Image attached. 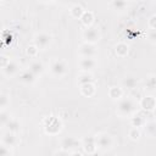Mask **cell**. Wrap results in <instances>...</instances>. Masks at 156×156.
Wrapping results in <instances>:
<instances>
[{
	"mask_svg": "<svg viewBox=\"0 0 156 156\" xmlns=\"http://www.w3.org/2000/svg\"><path fill=\"white\" fill-rule=\"evenodd\" d=\"M0 58H1V69H2V68H5V67L10 63V61H11V60H10L6 55H1V57H0Z\"/></svg>",
	"mask_w": 156,
	"mask_h": 156,
	"instance_id": "obj_34",
	"label": "cell"
},
{
	"mask_svg": "<svg viewBox=\"0 0 156 156\" xmlns=\"http://www.w3.org/2000/svg\"><path fill=\"white\" fill-rule=\"evenodd\" d=\"M50 72L55 77H62L67 72V65L62 60H54L50 65Z\"/></svg>",
	"mask_w": 156,
	"mask_h": 156,
	"instance_id": "obj_5",
	"label": "cell"
},
{
	"mask_svg": "<svg viewBox=\"0 0 156 156\" xmlns=\"http://www.w3.org/2000/svg\"><path fill=\"white\" fill-rule=\"evenodd\" d=\"M78 65L82 72H90L96 67V60L95 57H80Z\"/></svg>",
	"mask_w": 156,
	"mask_h": 156,
	"instance_id": "obj_9",
	"label": "cell"
},
{
	"mask_svg": "<svg viewBox=\"0 0 156 156\" xmlns=\"http://www.w3.org/2000/svg\"><path fill=\"white\" fill-rule=\"evenodd\" d=\"M110 5H111V7H112L113 10H124V9L128 6L127 1H122V0H115V1H111Z\"/></svg>",
	"mask_w": 156,
	"mask_h": 156,
	"instance_id": "obj_27",
	"label": "cell"
},
{
	"mask_svg": "<svg viewBox=\"0 0 156 156\" xmlns=\"http://www.w3.org/2000/svg\"><path fill=\"white\" fill-rule=\"evenodd\" d=\"M147 26L151 30H156V15H152L147 20Z\"/></svg>",
	"mask_w": 156,
	"mask_h": 156,
	"instance_id": "obj_32",
	"label": "cell"
},
{
	"mask_svg": "<svg viewBox=\"0 0 156 156\" xmlns=\"http://www.w3.org/2000/svg\"><path fill=\"white\" fill-rule=\"evenodd\" d=\"M62 129V122L54 116H50L44 119V130L49 135H56Z\"/></svg>",
	"mask_w": 156,
	"mask_h": 156,
	"instance_id": "obj_2",
	"label": "cell"
},
{
	"mask_svg": "<svg viewBox=\"0 0 156 156\" xmlns=\"http://www.w3.org/2000/svg\"><path fill=\"white\" fill-rule=\"evenodd\" d=\"M51 39H52L51 35L48 34V33H44V32L37 33V34L34 35V38H33V44H34L39 50H44V49H46V48L50 45Z\"/></svg>",
	"mask_w": 156,
	"mask_h": 156,
	"instance_id": "obj_4",
	"label": "cell"
},
{
	"mask_svg": "<svg viewBox=\"0 0 156 156\" xmlns=\"http://www.w3.org/2000/svg\"><path fill=\"white\" fill-rule=\"evenodd\" d=\"M84 9L82 7V5H79V4H73L71 7H69V15L73 17V18H78V20H80V17L83 16V13H84Z\"/></svg>",
	"mask_w": 156,
	"mask_h": 156,
	"instance_id": "obj_18",
	"label": "cell"
},
{
	"mask_svg": "<svg viewBox=\"0 0 156 156\" xmlns=\"http://www.w3.org/2000/svg\"><path fill=\"white\" fill-rule=\"evenodd\" d=\"M108 96L112 100H121L123 96V89L119 87H111L108 89Z\"/></svg>",
	"mask_w": 156,
	"mask_h": 156,
	"instance_id": "obj_19",
	"label": "cell"
},
{
	"mask_svg": "<svg viewBox=\"0 0 156 156\" xmlns=\"http://www.w3.org/2000/svg\"><path fill=\"white\" fill-rule=\"evenodd\" d=\"M147 38H149V40H150L151 43L156 44V30H150Z\"/></svg>",
	"mask_w": 156,
	"mask_h": 156,
	"instance_id": "obj_35",
	"label": "cell"
},
{
	"mask_svg": "<svg viewBox=\"0 0 156 156\" xmlns=\"http://www.w3.org/2000/svg\"><path fill=\"white\" fill-rule=\"evenodd\" d=\"M78 54L80 55V57H95L98 54V50L94 44L83 43L78 48Z\"/></svg>",
	"mask_w": 156,
	"mask_h": 156,
	"instance_id": "obj_7",
	"label": "cell"
},
{
	"mask_svg": "<svg viewBox=\"0 0 156 156\" xmlns=\"http://www.w3.org/2000/svg\"><path fill=\"white\" fill-rule=\"evenodd\" d=\"M135 111V102L130 98H123L118 100L117 105V113L122 117H128L132 116Z\"/></svg>",
	"mask_w": 156,
	"mask_h": 156,
	"instance_id": "obj_1",
	"label": "cell"
},
{
	"mask_svg": "<svg viewBox=\"0 0 156 156\" xmlns=\"http://www.w3.org/2000/svg\"><path fill=\"white\" fill-rule=\"evenodd\" d=\"M128 52H129V45H128L127 43L121 41V43L116 44V46H115V54H116L118 57L123 58V57H126V56L128 55Z\"/></svg>",
	"mask_w": 156,
	"mask_h": 156,
	"instance_id": "obj_14",
	"label": "cell"
},
{
	"mask_svg": "<svg viewBox=\"0 0 156 156\" xmlns=\"http://www.w3.org/2000/svg\"><path fill=\"white\" fill-rule=\"evenodd\" d=\"M9 104H10L9 96H7L6 94H1V96H0V106H1V108L5 110V107H6Z\"/></svg>",
	"mask_w": 156,
	"mask_h": 156,
	"instance_id": "obj_31",
	"label": "cell"
},
{
	"mask_svg": "<svg viewBox=\"0 0 156 156\" xmlns=\"http://www.w3.org/2000/svg\"><path fill=\"white\" fill-rule=\"evenodd\" d=\"M71 156H83V154L79 151H73V152H71Z\"/></svg>",
	"mask_w": 156,
	"mask_h": 156,
	"instance_id": "obj_37",
	"label": "cell"
},
{
	"mask_svg": "<svg viewBox=\"0 0 156 156\" xmlns=\"http://www.w3.org/2000/svg\"><path fill=\"white\" fill-rule=\"evenodd\" d=\"M28 69H29L30 72H33L35 76H39V74H41L43 71H44V65H43L40 61H33V62L29 65Z\"/></svg>",
	"mask_w": 156,
	"mask_h": 156,
	"instance_id": "obj_20",
	"label": "cell"
},
{
	"mask_svg": "<svg viewBox=\"0 0 156 156\" xmlns=\"http://www.w3.org/2000/svg\"><path fill=\"white\" fill-rule=\"evenodd\" d=\"M54 156H71V154H68V151H65V150H60V151H56Z\"/></svg>",
	"mask_w": 156,
	"mask_h": 156,
	"instance_id": "obj_36",
	"label": "cell"
},
{
	"mask_svg": "<svg viewBox=\"0 0 156 156\" xmlns=\"http://www.w3.org/2000/svg\"><path fill=\"white\" fill-rule=\"evenodd\" d=\"M1 144L11 147V146H15L17 144V136H16V133H11V132H7L2 135V139H1Z\"/></svg>",
	"mask_w": 156,
	"mask_h": 156,
	"instance_id": "obj_13",
	"label": "cell"
},
{
	"mask_svg": "<svg viewBox=\"0 0 156 156\" xmlns=\"http://www.w3.org/2000/svg\"><path fill=\"white\" fill-rule=\"evenodd\" d=\"M0 156H11V150L9 146L1 144V147H0Z\"/></svg>",
	"mask_w": 156,
	"mask_h": 156,
	"instance_id": "obj_33",
	"label": "cell"
},
{
	"mask_svg": "<svg viewBox=\"0 0 156 156\" xmlns=\"http://www.w3.org/2000/svg\"><path fill=\"white\" fill-rule=\"evenodd\" d=\"M139 105H140V107H141L144 111H146V112H152V111L156 110V99H155V96H152V95H146V96L141 98Z\"/></svg>",
	"mask_w": 156,
	"mask_h": 156,
	"instance_id": "obj_8",
	"label": "cell"
},
{
	"mask_svg": "<svg viewBox=\"0 0 156 156\" xmlns=\"http://www.w3.org/2000/svg\"><path fill=\"white\" fill-rule=\"evenodd\" d=\"M10 119H11V118H10V115H9L5 110H2L1 113H0V121H1V124H2V126H6L7 122H9Z\"/></svg>",
	"mask_w": 156,
	"mask_h": 156,
	"instance_id": "obj_30",
	"label": "cell"
},
{
	"mask_svg": "<svg viewBox=\"0 0 156 156\" xmlns=\"http://www.w3.org/2000/svg\"><path fill=\"white\" fill-rule=\"evenodd\" d=\"M18 68H20V66L17 65V62L10 61V63L5 68H2V73L5 76H7V77H12V76H15L18 72Z\"/></svg>",
	"mask_w": 156,
	"mask_h": 156,
	"instance_id": "obj_15",
	"label": "cell"
},
{
	"mask_svg": "<svg viewBox=\"0 0 156 156\" xmlns=\"http://www.w3.org/2000/svg\"><path fill=\"white\" fill-rule=\"evenodd\" d=\"M38 51H39V49H38L34 44L29 45V46L27 48V50H26V52H27V55H28L29 57H35V56L38 55Z\"/></svg>",
	"mask_w": 156,
	"mask_h": 156,
	"instance_id": "obj_29",
	"label": "cell"
},
{
	"mask_svg": "<svg viewBox=\"0 0 156 156\" xmlns=\"http://www.w3.org/2000/svg\"><path fill=\"white\" fill-rule=\"evenodd\" d=\"M80 94L85 98H91L94 96L95 91H96V88H95V84L94 83H87V84H83L80 85Z\"/></svg>",
	"mask_w": 156,
	"mask_h": 156,
	"instance_id": "obj_12",
	"label": "cell"
},
{
	"mask_svg": "<svg viewBox=\"0 0 156 156\" xmlns=\"http://www.w3.org/2000/svg\"><path fill=\"white\" fill-rule=\"evenodd\" d=\"M6 127H7V130L11 132V133H17V132L20 130V123H18V121L15 119V118H11V119L7 122Z\"/></svg>",
	"mask_w": 156,
	"mask_h": 156,
	"instance_id": "obj_25",
	"label": "cell"
},
{
	"mask_svg": "<svg viewBox=\"0 0 156 156\" xmlns=\"http://www.w3.org/2000/svg\"><path fill=\"white\" fill-rule=\"evenodd\" d=\"M130 122H132V126L135 127V128H139V127H143L146 124V121L144 118L143 115H134L132 118H130Z\"/></svg>",
	"mask_w": 156,
	"mask_h": 156,
	"instance_id": "obj_21",
	"label": "cell"
},
{
	"mask_svg": "<svg viewBox=\"0 0 156 156\" xmlns=\"http://www.w3.org/2000/svg\"><path fill=\"white\" fill-rule=\"evenodd\" d=\"M35 79H37V76L33 72H30L29 69L22 72L21 76H20V80L23 82V83H26V84H32V83L35 82Z\"/></svg>",
	"mask_w": 156,
	"mask_h": 156,
	"instance_id": "obj_17",
	"label": "cell"
},
{
	"mask_svg": "<svg viewBox=\"0 0 156 156\" xmlns=\"http://www.w3.org/2000/svg\"><path fill=\"white\" fill-rule=\"evenodd\" d=\"M128 136H129V139H132V140L136 141V140H139V139H140V136H141V132H140V129H139V128L133 127V128H130V129H129V132H128Z\"/></svg>",
	"mask_w": 156,
	"mask_h": 156,
	"instance_id": "obj_26",
	"label": "cell"
},
{
	"mask_svg": "<svg viewBox=\"0 0 156 156\" xmlns=\"http://www.w3.org/2000/svg\"><path fill=\"white\" fill-rule=\"evenodd\" d=\"M145 129L147 132V134L150 135H156V121H152V122H149L145 124Z\"/></svg>",
	"mask_w": 156,
	"mask_h": 156,
	"instance_id": "obj_28",
	"label": "cell"
},
{
	"mask_svg": "<svg viewBox=\"0 0 156 156\" xmlns=\"http://www.w3.org/2000/svg\"><path fill=\"white\" fill-rule=\"evenodd\" d=\"M136 84H138V79L134 77H127L122 82L123 88H127V89H134L136 87Z\"/></svg>",
	"mask_w": 156,
	"mask_h": 156,
	"instance_id": "obj_23",
	"label": "cell"
},
{
	"mask_svg": "<svg viewBox=\"0 0 156 156\" xmlns=\"http://www.w3.org/2000/svg\"><path fill=\"white\" fill-rule=\"evenodd\" d=\"M79 144H80L79 140H77L74 136H67L61 140V150H65V151L74 150L76 147L79 146Z\"/></svg>",
	"mask_w": 156,
	"mask_h": 156,
	"instance_id": "obj_11",
	"label": "cell"
},
{
	"mask_svg": "<svg viewBox=\"0 0 156 156\" xmlns=\"http://www.w3.org/2000/svg\"><path fill=\"white\" fill-rule=\"evenodd\" d=\"M80 22H82L83 26H85V28L87 27H91L93 22H94V13L91 11H89V10H85L83 16L80 17Z\"/></svg>",
	"mask_w": 156,
	"mask_h": 156,
	"instance_id": "obj_16",
	"label": "cell"
},
{
	"mask_svg": "<svg viewBox=\"0 0 156 156\" xmlns=\"http://www.w3.org/2000/svg\"><path fill=\"white\" fill-rule=\"evenodd\" d=\"M78 83L79 85L87 84V83H93V76L90 72H82L78 76Z\"/></svg>",
	"mask_w": 156,
	"mask_h": 156,
	"instance_id": "obj_22",
	"label": "cell"
},
{
	"mask_svg": "<svg viewBox=\"0 0 156 156\" xmlns=\"http://www.w3.org/2000/svg\"><path fill=\"white\" fill-rule=\"evenodd\" d=\"M155 113H156V110H155Z\"/></svg>",
	"mask_w": 156,
	"mask_h": 156,
	"instance_id": "obj_38",
	"label": "cell"
},
{
	"mask_svg": "<svg viewBox=\"0 0 156 156\" xmlns=\"http://www.w3.org/2000/svg\"><path fill=\"white\" fill-rule=\"evenodd\" d=\"M95 141H96V145L99 149L101 150H107L112 146L113 144V140H112V136L107 133H100L95 136Z\"/></svg>",
	"mask_w": 156,
	"mask_h": 156,
	"instance_id": "obj_6",
	"label": "cell"
},
{
	"mask_svg": "<svg viewBox=\"0 0 156 156\" xmlns=\"http://www.w3.org/2000/svg\"><path fill=\"white\" fill-rule=\"evenodd\" d=\"M145 88L149 90L156 89V74H150L145 79Z\"/></svg>",
	"mask_w": 156,
	"mask_h": 156,
	"instance_id": "obj_24",
	"label": "cell"
},
{
	"mask_svg": "<svg viewBox=\"0 0 156 156\" xmlns=\"http://www.w3.org/2000/svg\"><path fill=\"white\" fill-rule=\"evenodd\" d=\"M82 38H83L84 43L95 45V43H98L100 40V32H99L98 27H95V26L87 27L82 33Z\"/></svg>",
	"mask_w": 156,
	"mask_h": 156,
	"instance_id": "obj_3",
	"label": "cell"
},
{
	"mask_svg": "<svg viewBox=\"0 0 156 156\" xmlns=\"http://www.w3.org/2000/svg\"><path fill=\"white\" fill-rule=\"evenodd\" d=\"M83 150L88 155H93V154L96 152L98 145H96V141H95V136H88V138L84 139V141H83Z\"/></svg>",
	"mask_w": 156,
	"mask_h": 156,
	"instance_id": "obj_10",
	"label": "cell"
}]
</instances>
